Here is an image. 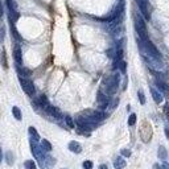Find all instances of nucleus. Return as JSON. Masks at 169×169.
I'll return each mask as SVG.
<instances>
[{
  "mask_svg": "<svg viewBox=\"0 0 169 169\" xmlns=\"http://www.w3.org/2000/svg\"><path fill=\"white\" fill-rule=\"evenodd\" d=\"M31 151L32 153H33V156H35V159H37L38 164H40V166L42 169H45V151H44L42 148H41V145H38L37 141L33 140V139H31Z\"/></svg>",
  "mask_w": 169,
  "mask_h": 169,
  "instance_id": "obj_1",
  "label": "nucleus"
},
{
  "mask_svg": "<svg viewBox=\"0 0 169 169\" xmlns=\"http://www.w3.org/2000/svg\"><path fill=\"white\" fill-rule=\"evenodd\" d=\"M135 29L138 32L139 38L141 41H145L148 38V35H147V25H145V21L141 19L140 15H135Z\"/></svg>",
  "mask_w": 169,
  "mask_h": 169,
  "instance_id": "obj_2",
  "label": "nucleus"
},
{
  "mask_svg": "<svg viewBox=\"0 0 169 169\" xmlns=\"http://www.w3.org/2000/svg\"><path fill=\"white\" fill-rule=\"evenodd\" d=\"M119 81H120V77L119 74H114L111 77H108L106 79V92L107 95H114L116 92L118 87H119Z\"/></svg>",
  "mask_w": 169,
  "mask_h": 169,
  "instance_id": "obj_3",
  "label": "nucleus"
},
{
  "mask_svg": "<svg viewBox=\"0 0 169 169\" xmlns=\"http://www.w3.org/2000/svg\"><path fill=\"white\" fill-rule=\"evenodd\" d=\"M19 81H20V85H21L24 91H25L29 97H33L36 90H35V86H33L32 81H29L28 78H23V77H19Z\"/></svg>",
  "mask_w": 169,
  "mask_h": 169,
  "instance_id": "obj_4",
  "label": "nucleus"
},
{
  "mask_svg": "<svg viewBox=\"0 0 169 169\" xmlns=\"http://www.w3.org/2000/svg\"><path fill=\"white\" fill-rule=\"evenodd\" d=\"M97 100H98V106H99L100 110L107 108V106H108V103H110L108 95L103 94V91H102V90H99V91H98V98H97Z\"/></svg>",
  "mask_w": 169,
  "mask_h": 169,
  "instance_id": "obj_5",
  "label": "nucleus"
},
{
  "mask_svg": "<svg viewBox=\"0 0 169 169\" xmlns=\"http://www.w3.org/2000/svg\"><path fill=\"white\" fill-rule=\"evenodd\" d=\"M13 58L17 66H23V52H21L20 45H15L13 48Z\"/></svg>",
  "mask_w": 169,
  "mask_h": 169,
  "instance_id": "obj_6",
  "label": "nucleus"
},
{
  "mask_svg": "<svg viewBox=\"0 0 169 169\" xmlns=\"http://www.w3.org/2000/svg\"><path fill=\"white\" fill-rule=\"evenodd\" d=\"M138 4H139L141 15H143L147 20H149V19H151V15H149V12H148V8H147V1L145 0H138Z\"/></svg>",
  "mask_w": 169,
  "mask_h": 169,
  "instance_id": "obj_7",
  "label": "nucleus"
},
{
  "mask_svg": "<svg viewBox=\"0 0 169 169\" xmlns=\"http://www.w3.org/2000/svg\"><path fill=\"white\" fill-rule=\"evenodd\" d=\"M45 111L48 112V114L50 115V116L56 118V119H62V118H63V116H62V114L60 112V110L56 108V107H53V106H50V104H49V106L46 107Z\"/></svg>",
  "mask_w": 169,
  "mask_h": 169,
  "instance_id": "obj_8",
  "label": "nucleus"
},
{
  "mask_svg": "<svg viewBox=\"0 0 169 169\" xmlns=\"http://www.w3.org/2000/svg\"><path fill=\"white\" fill-rule=\"evenodd\" d=\"M69 149L72 152H74V153H81L82 152V147H81V144L78 143V141H70L69 143Z\"/></svg>",
  "mask_w": 169,
  "mask_h": 169,
  "instance_id": "obj_9",
  "label": "nucleus"
},
{
  "mask_svg": "<svg viewBox=\"0 0 169 169\" xmlns=\"http://www.w3.org/2000/svg\"><path fill=\"white\" fill-rule=\"evenodd\" d=\"M126 166V160H124L122 156H118L114 160V168L115 169H123Z\"/></svg>",
  "mask_w": 169,
  "mask_h": 169,
  "instance_id": "obj_10",
  "label": "nucleus"
},
{
  "mask_svg": "<svg viewBox=\"0 0 169 169\" xmlns=\"http://www.w3.org/2000/svg\"><path fill=\"white\" fill-rule=\"evenodd\" d=\"M151 94H152V98H153V100H155L156 103H161V102H163V95H161V92H159L156 89L151 87Z\"/></svg>",
  "mask_w": 169,
  "mask_h": 169,
  "instance_id": "obj_11",
  "label": "nucleus"
},
{
  "mask_svg": "<svg viewBox=\"0 0 169 169\" xmlns=\"http://www.w3.org/2000/svg\"><path fill=\"white\" fill-rule=\"evenodd\" d=\"M17 73H19V77H23V78H28L31 77L32 72L29 69H25V67H23V66H17Z\"/></svg>",
  "mask_w": 169,
  "mask_h": 169,
  "instance_id": "obj_12",
  "label": "nucleus"
},
{
  "mask_svg": "<svg viewBox=\"0 0 169 169\" xmlns=\"http://www.w3.org/2000/svg\"><path fill=\"white\" fill-rule=\"evenodd\" d=\"M159 159H161L163 161H166V159H168V152H166V148L164 145H160L159 147Z\"/></svg>",
  "mask_w": 169,
  "mask_h": 169,
  "instance_id": "obj_13",
  "label": "nucleus"
},
{
  "mask_svg": "<svg viewBox=\"0 0 169 169\" xmlns=\"http://www.w3.org/2000/svg\"><path fill=\"white\" fill-rule=\"evenodd\" d=\"M29 135H31V139H33V140H36V141L40 140V135L36 131L35 127H29Z\"/></svg>",
  "mask_w": 169,
  "mask_h": 169,
  "instance_id": "obj_14",
  "label": "nucleus"
},
{
  "mask_svg": "<svg viewBox=\"0 0 169 169\" xmlns=\"http://www.w3.org/2000/svg\"><path fill=\"white\" fill-rule=\"evenodd\" d=\"M41 148H42L45 152H50V151H52V144L49 143L48 140L42 139V141H41Z\"/></svg>",
  "mask_w": 169,
  "mask_h": 169,
  "instance_id": "obj_15",
  "label": "nucleus"
},
{
  "mask_svg": "<svg viewBox=\"0 0 169 169\" xmlns=\"http://www.w3.org/2000/svg\"><path fill=\"white\" fill-rule=\"evenodd\" d=\"M9 25H11V31H12V35H13V37L16 38L17 41H21V36L19 35L17 29L15 28V23H9Z\"/></svg>",
  "mask_w": 169,
  "mask_h": 169,
  "instance_id": "obj_16",
  "label": "nucleus"
},
{
  "mask_svg": "<svg viewBox=\"0 0 169 169\" xmlns=\"http://www.w3.org/2000/svg\"><path fill=\"white\" fill-rule=\"evenodd\" d=\"M65 123H66V126L69 127V128H74V120H73V118L70 116V115H66L65 116Z\"/></svg>",
  "mask_w": 169,
  "mask_h": 169,
  "instance_id": "obj_17",
  "label": "nucleus"
},
{
  "mask_svg": "<svg viewBox=\"0 0 169 169\" xmlns=\"http://www.w3.org/2000/svg\"><path fill=\"white\" fill-rule=\"evenodd\" d=\"M118 67L120 69L122 74H126V72H127V63H126V61H123V60L119 61V62H118Z\"/></svg>",
  "mask_w": 169,
  "mask_h": 169,
  "instance_id": "obj_18",
  "label": "nucleus"
},
{
  "mask_svg": "<svg viewBox=\"0 0 169 169\" xmlns=\"http://www.w3.org/2000/svg\"><path fill=\"white\" fill-rule=\"evenodd\" d=\"M12 114H13V116L16 118V119H17V120H21V111H20V108H19V107H16L15 106L13 108H12Z\"/></svg>",
  "mask_w": 169,
  "mask_h": 169,
  "instance_id": "obj_19",
  "label": "nucleus"
},
{
  "mask_svg": "<svg viewBox=\"0 0 169 169\" xmlns=\"http://www.w3.org/2000/svg\"><path fill=\"white\" fill-rule=\"evenodd\" d=\"M24 166H25V169H37V166H36V163L32 160H26L25 163H24Z\"/></svg>",
  "mask_w": 169,
  "mask_h": 169,
  "instance_id": "obj_20",
  "label": "nucleus"
},
{
  "mask_svg": "<svg viewBox=\"0 0 169 169\" xmlns=\"http://www.w3.org/2000/svg\"><path fill=\"white\" fill-rule=\"evenodd\" d=\"M6 160H7V164H8V165H12V164H13V153H12L11 151H8L6 153Z\"/></svg>",
  "mask_w": 169,
  "mask_h": 169,
  "instance_id": "obj_21",
  "label": "nucleus"
},
{
  "mask_svg": "<svg viewBox=\"0 0 169 169\" xmlns=\"http://www.w3.org/2000/svg\"><path fill=\"white\" fill-rule=\"evenodd\" d=\"M156 86H157L159 89L161 90V91H164V92L166 91V85H165L164 82H161V81H159V79L156 81Z\"/></svg>",
  "mask_w": 169,
  "mask_h": 169,
  "instance_id": "obj_22",
  "label": "nucleus"
},
{
  "mask_svg": "<svg viewBox=\"0 0 169 169\" xmlns=\"http://www.w3.org/2000/svg\"><path fill=\"white\" fill-rule=\"evenodd\" d=\"M135 123H136V115L135 114H131L128 118V124L129 126H135Z\"/></svg>",
  "mask_w": 169,
  "mask_h": 169,
  "instance_id": "obj_23",
  "label": "nucleus"
},
{
  "mask_svg": "<svg viewBox=\"0 0 169 169\" xmlns=\"http://www.w3.org/2000/svg\"><path fill=\"white\" fill-rule=\"evenodd\" d=\"M138 95H139V100H140V103L141 104H145V97H144V92L141 91V90H139Z\"/></svg>",
  "mask_w": 169,
  "mask_h": 169,
  "instance_id": "obj_24",
  "label": "nucleus"
},
{
  "mask_svg": "<svg viewBox=\"0 0 169 169\" xmlns=\"http://www.w3.org/2000/svg\"><path fill=\"white\" fill-rule=\"evenodd\" d=\"M82 166H83V169H92V161H83V164H82Z\"/></svg>",
  "mask_w": 169,
  "mask_h": 169,
  "instance_id": "obj_25",
  "label": "nucleus"
},
{
  "mask_svg": "<svg viewBox=\"0 0 169 169\" xmlns=\"http://www.w3.org/2000/svg\"><path fill=\"white\" fill-rule=\"evenodd\" d=\"M122 156H124V157H129L131 156V151L129 149H122Z\"/></svg>",
  "mask_w": 169,
  "mask_h": 169,
  "instance_id": "obj_26",
  "label": "nucleus"
},
{
  "mask_svg": "<svg viewBox=\"0 0 169 169\" xmlns=\"http://www.w3.org/2000/svg\"><path fill=\"white\" fill-rule=\"evenodd\" d=\"M4 41V28H0V44Z\"/></svg>",
  "mask_w": 169,
  "mask_h": 169,
  "instance_id": "obj_27",
  "label": "nucleus"
},
{
  "mask_svg": "<svg viewBox=\"0 0 169 169\" xmlns=\"http://www.w3.org/2000/svg\"><path fill=\"white\" fill-rule=\"evenodd\" d=\"M1 62H3V66L7 69V61H6V53L3 52V54H1Z\"/></svg>",
  "mask_w": 169,
  "mask_h": 169,
  "instance_id": "obj_28",
  "label": "nucleus"
},
{
  "mask_svg": "<svg viewBox=\"0 0 169 169\" xmlns=\"http://www.w3.org/2000/svg\"><path fill=\"white\" fill-rule=\"evenodd\" d=\"M3 17V3L0 1V19Z\"/></svg>",
  "mask_w": 169,
  "mask_h": 169,
  "instance_id": "obj_29",
  "label": "nucleus"
},
{
  "mask_svg": "<svg viewBox=\"0 0 169 169\" xmlns=\"http://www.w3.org/2000/svg\"><path fill=\"white\" fill-rule=\"evenodd\" d=\"M153 169H164V166H160V165H157V164H155V165H153Z\"/></svg>",
  "mask_w": 169,
  "mask_h": 169,
  "instance_id": "obj_30",
  "label": "nucleus"
},
{
  "mask_svg": "<svg viewBox=\"0 0 169 169\" xmlns=\"http://www.w3.org/2000/svg\"><path fill=\"white\" fill-rule=\"evenodd\" d=\"M99 169H108V168H107L106 164H102V165H99Z\"/></svg>",
  "mask_w": 169,
  "mask_h": 169,
  "instance_id": "obj_31",
  "label": "nucleus"
},
{
  "mask_svg": "<svg viewBox=\"0 0 169 169\" xmlns=\"http://www.w3.org/2000/svg\"><path fill=\"white\" fill-rule=\"evenodd\" d=\"M3 160V152H1V148H0V163Z\"/></svg>",
  "mask_w": 169,
  "mask_h": 169,
  "instance_id": "obj_32",
  "label": "nucleus"
},
{
  "mask_svg": "<svg viewBox=\"0 0 169 169\" xmlns=\"http://www.w3.org/2000/svg\"><path fill=\"white\" fill-rule=\"evenodd\" d=\"M119 1H122V0H119Z\"/></svg>",
  "mask_w": 169,
  "mask_h": 169,
  "instance_id": "obj_33",
  "label": "nucleus"
},
{
  "mask_svg": "<svg viewBox=\"0 0 169 169\" xmlns=\"http://www.w3.org/2000/svg\"><path fill=\"white\" fill-rule=\"evenodd\" d=\"M63 169H66V168H63Z\"/></svg>",
  "mask_w": 169,
  "mask_h": 169,
  "instance_id": "obj_34",
  "label": "nucleus"
}]
</instances>
